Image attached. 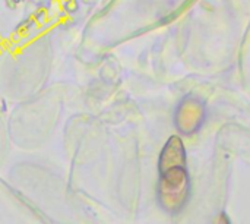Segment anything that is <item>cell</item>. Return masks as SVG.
<instances>
[{"label": "cell", "instance_id": "3", "mask_svg": "<svg viewBox=\"0 0 250 224\" xmlns=\"http://www.w3.org/2000/svg\"><path fill=\"white\" fill-rule=\"evenodd\" d=\"M179 167H186V150H185L183 141L179 136H171L166 142L160 154L158 172L163 173V172L179 169Z\"/></svg>", "mask_w": 250, "mask_h": 224}, {"label": "cell", "instance_id": "4", "mask_svg": "<svg viewBox=\"0 0 250 224\" xmlns=\"http://www.w3.org/2000/svg\"><path fill=\"white\" fill-rule=\"evenodd\" d=\"M212 224H231L230 223V217L226 214V213H221L214 222H212Z\"/></svg>", "mask_w": 250, "mask_h": 224}, {"label": "cell", "instance_id": "2", "mask_svg": "<svg viewBox=\"0 0 250 224\" xmlns=\"http://www.w3.org/2000/svg\"><path fill=\"white\" fill-rule=\"evenodd\" d=\"M204 120H205V107L196 98L183 100L174 116L177 129L185 135H190L196 132L202 126Z\"/></svg>", "mask_w": 250, "mask_h": 224}, {"label": "cell", "instance_id": "1", "mask_svg": "<svg viewBox=\"0 0 250 224\" xmlns=\"http://www.w3.org/2000/svg\"><path fill=\"white\" fill-rule=\"evenodd\" d=\"M190 178L186 167L171 169L160 173V180L157 186V198L160 207L170 213L176 214L185 208L190 198Z\"/></svg>", "mask_w": 250, "mask_h": 224}]
</instances>
